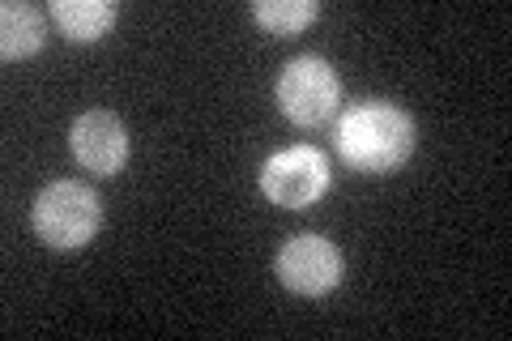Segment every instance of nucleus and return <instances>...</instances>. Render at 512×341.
<instances>
[{"label": "nucleus", "mask_w": 512, "mask_h": 341, "mask_svg": "<svg viewBox=\"0 0 512 341\" xmlns=\"http://www.w3.org/2000/svg\"><path fill=\"white\" fill-rule=\"evenodd\" d=\"M333 171L329 158L316 145H291L265 158L261 167V192L282 209H308L329 192Z\"/></svg>", "instance_id": "obj_4"}, {"label": "nucleus", "mask_w": 512, "mask_h": 341, "mask_svg": "<svg viewBox=\"0 0 512 341\" xmlns=\"http://www.w3.org/2000/svg\"><path fill=\"white\" fill-rule=\"evenodd\" d=\"M73 158L94 175H120L128 162V128L116 111H86L69 128Z\"/></svg>", "instance_id": "obj_6"}, {"label": "nucleus", "mask_w": 512, "mask_h": 341, "mask_svg": "<svg viewBox=\"0 0 512 341\" xmlns=\"http://www.w3.org/2000/svg\"><path fill=\"white\" fill-rule=\"evenodd\" d=\"M116 5L111 0H56L52 22L69 43H99L111 26H116Z\"/></svg>", "instance_id": "obj_7"}, {"label": "nucleus", "mask_w": 512, "mask_h": 341, "mask_svg": "<svg viewBox=\"0 0 512 341\" xmlns=\"http://www.w3.org/2000/svg\"><path fill=\"white\" fill-rule=\"evenodd\" d=\"M320 18V5L316 0H256L252 5V22L265 26L269 35H299V30H308L312 22Z\"/></svg>", "instance_id": "obj_9"}, {"label": "nucleus", "mask_w": 512, "mask_h": 341, "mask_svg": "<svg viewBox=\"0 0 512 341\" xmlns=\"http://www.w3.org/2000/svg\"><path fill=\"white\" fill-rule=\"evenodd\" d=\"M274 269L286 290L316 299V295H329V290L342 282V252H338V243L325 235H295L282 243Z\"/></svg>", "instance_id": "obj_5"}, {"label": "nucleus", "mask_w": 512, "mask_h": 341, "mask_svg": "<svg viewBox=\"0 0 512 341\" xmlns=\"http://www.w3.org/2000/svg\"><path fill=\"white\" fill-rule=\"evenodd\" d=\"M338 103H342V81L329 60L299 56L278 73V107L291 124L320 128L325 120H333Z\"/></svg>", "instance_id": "obj_3"}, {"label": "nucleus", "mask_w": 512, "mask_h": 341, "mask_svg": "<svg viewBox=\"0 0 512 341\" xmlns=\"http://www.w3.org/2000/svg\"><path fill=\"white\" fill-rule=\"evenodd\" d=\"M47 39V22L35 5H26V0H9L5 9H0V56L5 60H26L35 56Z\"/></svg>", "instance_id": "obj_8"}, {"label": "nucleus", "mask_w": 512, "mask_h": 341, "mask_svg": "<svg viewBox=\"0 0 512 341\" xmlns=\"http://www.w3.org/2000/svg\"><path fill=\"white\" fill-rule=\"evenodd\" d=\"M338 154L363 175H389L397 167H406V158L414 154V120L410 111L384 99L355 103L338 120Z\"/></svg>", "instance_id": "obj_1"}, {"label": "nucleus", "mask_w": 512, "mask_h": 341, "mask_svg": "<svg viewBox=\"0 0 512 341\" xmlns=\"http://www.w3.org/2000/svg\"><path fill=\"white\" fill-rule=\"evenodd\" d=\"M30 226H35V235L47 248H60V252L86 248L103 226V201L82 180H56L30 205Z\"/></svg>", "instance_id": "obj_2"}]
</instances>
